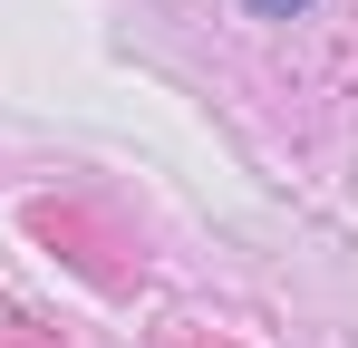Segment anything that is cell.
<instances>
[{
    "mask_svg": "<svg viewBox=\"0 0 358 348\" xmlns=\"http://www.w3.org/2000/svg\"><path fill=\"white\" fill-rule=\"evenodd\" d=\"M252 10H271V20H291V10H310V0H252Z\"/></svg>",
    "mask_w": 358,
    "mask_h": 348,
    "instance_id": "6da1fadb",
    "label": "cell"
}]
</instances>
